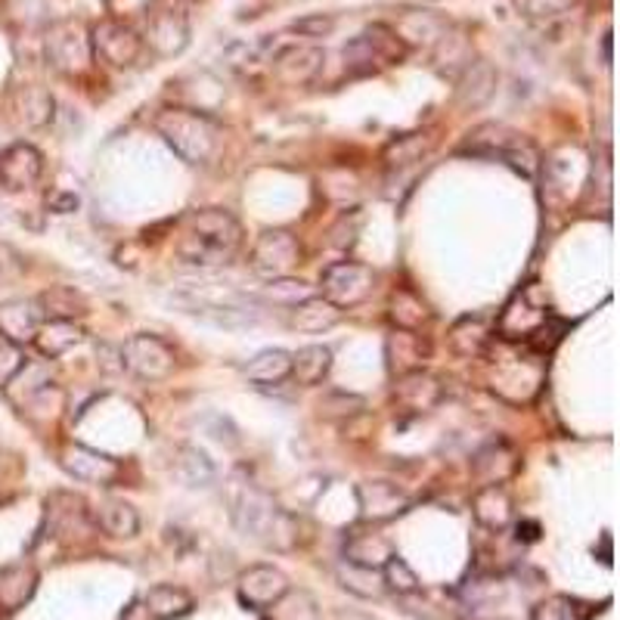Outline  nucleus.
Instances as JSON below:
<instances>
[{
  "mask_svg": "<svg viewBox=\"0 0 620 620\" xmlns=\"http://www.w3.org/2000/svg\"><path fill=\"white\" fill-rule=\"evenodd\" d=\"M242 249V227L224 208L190 212L180 220L175 252L193 267H227Z\"/></svg>",
  "mask_w": 620,
  "mask_h": 620,
  "instance_id": "obj_1",
  "label": "nucleus"
},
{
  "mask_svg": "<svg viewBox=\"0 0 620 620\" xmlns=\"http://www.w3.org/2000/svg\"><path fill=\"white\" fill-rule=\"evenodd\" d=\"M233 524L246 537L264 542V546H276V549H289L298 537V527L291 522V515H286L279 505L273 503V497H267L258 487H246L239 493L236 509H233Z\"/></svg>",
  "mask_w": 620,
  "mask_h": 620,
  "instance_id": "obj_2",
  "label": "nucleus"
},
{
  "mask_svg": "<svg viewBox=\"0 0 620 620\" xmlns=\"http://www.w3.org/2000/svg\"><path fill=\"white\" fill-rule=\"evenodd\" d=\"M155 131L190 165H205L217 146V128L193 109H165L155 116Z\"/></svg>",
  "mask_w": 620,
  "mask_h": 620,
  "instance_id": "obj_3",
  "label": "nucleus"
},
{
  "mask_svg": "<svg viewBox=\"0 0 620 620\" xmlns=\"http://www.w3.org/2000/svg\"><path fill=\"white\" fill-rule=\"evenodd\" d=\"M542 360L540 354H534L530 348L522 350H505L500 354L493 363H490V388L512 401V404H522V401H530L537 394V388L542 382Z\"/></svg>",
  "mask_w": 620,
  "mask_h": 620,
  "instance_id": "obj_4",
  "label": "nucleus"
},
{
  "mask_svg": "<svg viewBox=\"0 0 620 620\" xmlns=\"http://www.w3.org/2000/svg\"><path fill=\"white\" fill-rule=\"evenodd\" d=\"M407 53V40L401 38L394 28L375 22V25H369L363 35L348 40V47H345V65H348L354 75H369V72H379V69H385V65L404 62Z\"/></svg>",
  "mask_w": 620,
  "mask_h": 620,
  "instance_id": "obj_5",
  "label": "nucleus"
},
{
  "mask_svg": "<svg viewBox=\"0 0 620 620\" xmlns=\"http://www.w3.org/2000/svg\"><path fill=\"white\" fill-rule=\"evenodd\" d=\"M549 317H552V310L546 301V291L540 289V283H530L522 291H515L512 301L503 308L497 320V335L505 345H524Z\"/></svg>",
  "mask_w": 620,
  "mask_h": 620,
  "instance_id": "obj_6",
  "label": "nucleus"
},
{
  "mask_svg": "<svg viewBox=\"0 0 620 620\" xmlns=\"http://www.w3.org/2000/svg\"><path fill=\"white\" fill-rule=\"evenodd\" d=\"M372 286H375V273L360 261H338V264L326 267L323 279H320L323 298L332 301L338 310L363 305L372 295Z\"/></svg>",
  "mask_w": 620,
  "mask_h": 620,
  "instance_id": "obj_7",
  "label": "nucleus"
},
{
  "mask_svg": "<svg viewBox=\"0 0 620 620\" xmlns=\"http://www.w3.org/2000/svg\"><path fill=\"white\" fill-rule=\"evenodd\" d=\"M301 261L298 239L289 230H264L252 249V271L264 279L289 276Z\"/></svg>",
  "mask_w": 620,
  "mask_h": 620,
  "instance_id": "obj_8",
  "label": "nucleus"
},
{
  "mask_svg": "<svg viewBox=\"0 0 620 620\" xmlns=\"http://www.w3.org/2000/svg\"><path fill=\"white\" fill-rule=\"evenodd\" d=\"M121 367L146 382H162L175 372V350L158 335H134L121 348Z\"/></svg>",
  "mask_w": 620,
  "mask_h": 620,
  "instance_id": "obj_9",
  "label": "nucleus"
},
{
  "mask_svg": "<svg viewBox=\"0 0 620 620\" xmlns=\"http://www.w3.org/2000/svg\"><path fill=\"white\" fill-rule=\"evenodd\" d=\"M91 53H97L112 69H128L143 53V38L136 35L131 25H124V22L106 20L94 28Z\"/></svg>",
  "mask_w": 620,
  "mask_h": 620,
  "instance_id": "obj_10",
  "label": "nucleus"
},
{
  "mask_svg": "<svg viewBox=\"0 0 620 620\" xmlns=\"http://www.w3.org/2000/svg\"><path fill=\"white\" fill-rule=\"evenodd\" d=\"M47 59L62 75H78L91 62V40L84 38L78 22H59L47 35Z\"/></svg>",
  "mask_w": 620,
  "mask_h": 620,
  "instance_id": "obj_11",
  "label": "nucleus"
},
{
  "mask_svg": "<svg viewBox=\"0 0 620 620\" xmlns=\"http://www.w3.org/2000/svg\"><path fill=\"white\" fill-rule=\"evenodd\" d=\"M289 593V577L273 564H254L239 574V601L252 611H267Z\"/></svg>",
  "mask_w": 620,
  "mask_h": 620,
  "instance_id": "obj_12",
  "label": "nucleus"
},
{
  "mask_svg": "<svg viewBox=\"0 0 620 620\" xmlns=\"http://www.w3.org/2000/svg\"><path fill=\"white\" fill-rule=\"evenodd\" d=\"M177 308H183V313H193V317H202L214 326H246V323H254V313L249 310L246 301H236V298H224V301H212L199 291L187 289L171 295Z\"/></svg>",
  "mask_w": 620,
  "mask_h": 620,
  "instance_id": "obj_13",
  "label": "nucleus"
},
{
  "mask_svg": "<svg viewBox=\"0 0 620 620\" xmlns=\"http://www.w3.org/2000/svg\"><path fill=\"white\" fill-rule=\"evenodd\" d=\"M444 394L446 391L441 379L426 372V369L397 375V382H394V404L404 413H428L444 401Z\"/></svg>",
  "mask_w": 620,
  "mask_h": 620,
  "instance_id": "obj_14",
  "label": "nucleus"
},
{
  "mask_svg": "<svg viewBox=\"0 0 620 620\" xmlns=\"http://www.w3.org/2000/svg\"><path fill=\"white\" fill-rule=\"evenodd\" d=\"M59 465H62L75 481H84V485H109V481H116L118 478L116 460L84 444L65 446L62 456H59Z\"/></svg>",
  "mask_w": 620,
  "mask_h": 620,
  "instance_id": "obj_15",
  "label": "nucleus"
},
{
  "mask_svg": "<svg viewBox=\"0 0 620 620\" xmlns=\"http://www.w3.org/2000/svg\"><path fill=\"white\" fill-rule=\"evenodd\" d=\"M264 50H271V62L276 69V75L289 84H301L310 81L323 69V50L320 47H310V44H283V47H271L264 40Z\"/></svg>",
  "mask_w": 620,
  "mask_h": 620,
  "instance_id": "obj_16",
  "label": "nucleus"
},
{
  "mask_svg": "<svg viewBox=\"0 0 620 620\" xmlns=\"http://www.w3.org/2000/svg\"><path fill=\"white\" fill-rule=\"evenodd\" d=\"M44 155L32 143H13L0 153V187L3 190H28L40 180Z\"/></svg>",
  "mask_w": 620,
  "mask_h": 620,
  "instance_id": "obj_17",
  "label": "nucleus"
},
{
  "mask_svg": "<svg viewBox=\"0 0 620 620\" xmlns=\"http://www.w3.org/2000/svg\"><path fill=\"white\" fill-rule=\"evenodd\" d=\"M40 323H44V310L38 298H16V301L0 305V338H7L10 345L32 342Z\"/></svg>",
  "mask_w": 620,
  "mask_h": 620,
  "instance_id": "obj_18",
  "label": "nucleus"
},
{
  "mask_svg": "<svg viewBox=\"0 0 620 620\" xmlns=\"http://www.w3.org/2000/svg\"><path fill=\"white\" fill-rule=\"evenodd\" d=\"M357 503L363 522H388L394 515H401L409 505L407 493L391 481H367L357 487Z\"/></svg>",
  "mask_w": 620,
  "mask_h": 620,
  "instance_id": "obj_19",
  "label": "nucleus"
},
{
  "mask_svg": "<svg viewBox=\"0 0 620 620\" xmlns=\"http://www.w3.org/2000/svg\"><path fill=\"white\" fill-rule=\"evenodd\" d=\"M385 357L391 372L407 375V372H416V369L426 367V360L431 357V345L419 332L394 330L385 342Z\"/></svg>",
  "mask_w": 620,
  "mask_h": 620,
  "instance_id": "obj_20",
  "label": "nucleus"
},
{
  "mask_svg": "<svg viewBox=\"0 0 620 620\" xmlns=\"http://www.w3.org/2000/svg\"><path fill=\"white\" fill-rule=\"evenodd\" d=\"M187 20L175 13V10H158L150 16V25H146V44L153 47L158 57H175L187 47Z\"/></svg>",
  "mask_w": 620,
  "mask_h": 620,
  "instance_id": "obj_21",
  "label": "nucleus"
},
{
  "mask_svg": "<svg viewBox=\"0 0 620 620\" xmlns=\"http://www.w3.org/2000/svg\"><path fill=\"white\" fill-rule=\"evenodd\" d=\"M472 472L481 485H503L518 472V453L505 441H493V444H487L485 450L475 453Z\"/></svg>",
  "mask_w": 620,
  "mask_h": 620,
  "instance_id": "obj_22",
  "label": "nucleus"
},
{
  "mask_svg": "<svg viewBox=\"0 0 620 620\" xmlns=\"http://www.w3.org/2000/svg\"><path fill=\"white\" fill-rule=\"evenodd\" d=\"M472 515H475V522L487 527V530H505L509 524H512V515H515V509H512V497H509V490L503 485H485L478 493H475V500H472Z\"/></svg>",
  "mask_w": 620,
  "mask_h": 620,
  "instance_id": "obj_23",
  "label": "nucleus"
},
{
  "mask_svg": "<svg viewBox=\"0 0 620 620\" xmlns=\"http://www.w3.org/2000/svg\"><path fill=\"white\" fill-rule=\"evenodd\" d=\"M497 81H500V75H497V69L490 62H468L460 81H456L460 106H465V109L485 106L487 99L493 97V91H497Z\"/></svg>",
  "mask_w": 620,
  "mask_h": 620,
  "instance_id": "obj_24",
  "label": "nucleus"
},
{
  "mask_svg": "<svg viewBox=\"0 0 620 620\" xmlns=\"http://www.w3.org/2000/svg\"><path fill=\"white\" fill-rule=\"evenodd\" d=\"M394 556V542L388 540L385 534H350L345 540V562L357 564V568H369V571H379L382 564Z\"/></svg>",
  "mask_w": 620,
  "mask_h": 620,
  "instance_id": "obj_25",
  "label": "nucleus"
},
{
  "mask_svg": "<svg viewBox=\"0 0 620 620\" xmlns=\"http://www.w3.org/2000/svg\"><path fill=\"white\" fill-rule=\"evenodd\" d=\"M342 310L335 308L332 301H326L323 295H310L305 301L291 305V330L298 332H326L332 326H338Z\"/></svg>",
  "mask_w": 620,
  "mask_h": 620,
  "instance_id": "obj_26",
  "label": "nucleus"
},
{
  "mask_svg": "<svg viewBox=\"0 0 620 620\" xmlns=\"http://www.w3.org/2000/svg\"><path fill=\"white\" fill-rule=\"evenodd\" d=\"M146 611H150V618L153 620H177V618H187L190 611H193V596L183 589V586H175V583H158L153 586L150 593H146Z\"/></svg>",
  "mask_w": 620,
  "mask_h": 620,
  "instance_id": "obj_27",
  "label": "nucleus"
},
{
  "mask_svg": "<svg viewBox=\"0 0 620 620\" xmlns=\"http://www.w3.org/2000/svg\"><path fill=\"white\" fill-rule=\"evenodd\" d=\"M332 369V348L326 345H305L291 354V375L298 385L313 388L320 385Z\"/></svg>",
  "mask_w": 620,
  "mask_h": 620,
  "instance_id": "obj_28",
  "label": "nucleus"
},
{
  "mask_svg": "<svg viewBox=\"0 0 620 620\" xmlns=\"http://www.w3.org/2000/svg\"><path fill=\"white\" fill-rule=\"evenodd\" d=\"M171 472L180 485L187 487H208L214 481V463L199 450V446H177L171 456Z\"/></svg>",
  "mask_w": 620,
  "mask_h": 620,
  "instance_id": "obj_29",
  "label": "nucleus"
},
{
  "mask_svg": "<svg viewBox=\"0 0 620 620\" xmlns=\"http://www.w3.org/2000/svg\"><path fill=\"white\" fill-rule=\"evenodd\" d=\"M388 317H391L394 330H407V332H422V326L431 323V310H428L426 301H422L413 289H397L391 295Z\"/></svg>",
  "mask_w": 620,
  "mask_h": 620,
  "instance_id": "obj_30",
  "label": "nucleus"
},
{
  "mask_svg": "<svg viewBox=\"0 0 620 620\" xmlns=\"http://www.w3.org/2000/svg\"><path fill=\"white\" fill-rule=\"evenodd\" d=\"M81 326H78L75 320H44L40 323V330L35 332V338H32V345L44 354V357H59V354H65L69 348H75L78 342H81Z\"/></svg>",
  "mask_w": 620,
  "mask_h": 620,
  "instance_id": "obj_31",
  "label": "nucleus"
},
{
  "mask_svg": "<svg viewBox=\"0 0 620 620\" xmlns=\"http://www.w3.org/2000/svg\"><path fill=\"white\" fill-rule=\"evenodd\" d=\"M38 586V574L32 564H13L7 571H0V608L16 611L25 601L32 599Z\"/></svg>",
  "mask_w": 620,
  "mask_h": 620,
  "instance_id": "obj_32",
  "label": "nucleus"
},
{
  "mask_svg": "<svg viewBox=\"0 0 620 620\" xmlns=\"http://www.w3.org/2000/svg\"><path fill=\"white\" fill-rule=\"evenodd\" d=\"M246 375L258 385H279L291 375V354L283 348L258 350L246 363Z\"/></svg>",
  "mask_w": 620,
  "mask_h": 620,
  "instance_id": "obj_33",
  "label": "nucleus"
},
{
  "mask_svg": "<svg viewBox=\"0 0 620 620\" xmlns=\"http://www.w3.org/2000/svg\"><path fill=\"white\" fill-rule=\"evenodd\" d=\"M94 518L109 537H118V540L134 537L140 530V515H136L134 505L124 503V500H103L94 512Z\"/></svg>",
  "mask_w": 620,
  "mask_h": 620,
  "instance_id": "obj_34",
  "label": "nucleus"
},
{
  "mask_svg": "<svg viewBox=\"0 0 620 620\" xmlns=\"http://www.w3.org/2000/svg\"><path fill=\"white\" fill-rule=\"evenodd\" d=\"M487 342H490V330H487V323L481 317H463L453 332H450V345L456 354H463V357H478V354H485Z\"/></svg>",
  "mask_w": 620,
  "mask_h": 620,
  "instance_id": "obj_35",
  "label": "nucleus"
},
{
  "mask_svg": "<svg viewBox=\"0 0 620 620\" xmlns=\"http://www.w3.org/2000/svg\"><path fill=\"white\" fill-rule=\"evenodd\" d=\"M431 146H434V136L426 134L394 136V140L385 146V162L391 168H407V165L422 162V155H428Z\"/></svg>",
  "mask_w": 620,
  "mask_h": 620,
  "instance_id": "obj_36",
  "label": "nucleus"
},
{
  "mask_svg": "<svg viewBox=\"0 0 620 620\" xmlns=\"http://www.w3.org/2000/svg\"><path fill=\"white\" fill-rule=\"evenodd\" d=\"M16 109L25 124L32 128H40L53 118V97L44 91V87H25L16 99Z\"/></svg>",
  "mask_w": 620,
  "mask_h": 620,
  "instance_id": "obj_37",
  "label": "nucleus"
},
{
  "mask_svg": "<svg viewBox=\"0 0 620 620\" xmlns=\"http://www.w3.org/2000/svg\"><path fill=\"white\" fill-rule=\"evenodd\" d=\"M379 574H382V583H385V589L391 593H397V596H409V593H416L419 589V577H416V571L409 568L397 552L388 559L382 568H379Z\"/></svg>",
  "mask_w": 620,
  "mask_h": 620,
  "instance_id": "obj_38",
  "label": "nucleus"
},
{
  "mask_svg": "<svg viewBox=\"0 0 620 620\" xmlns=\"http://www.w3.org/2000/svg\"><path fill=\"white\" fill-rule=\"evenodd\" d=\"M267 611H271V620H320L317 601L310 599L308 593H291V589Z\"/></svg>",
  "mask_w": 620,
  "mask_h": 620,
  "instance_id": "obj_39",
  "label": "nucleus"
},
{
  "mask_svg": "<svg viewBox=\"0 0 620 620\" xmlns=\"http://www.w3.org/2000/svg\"><path fill=\"white\" fill-rule=\"evenodd\" d=\"M40 310H44V320H75V313H81L75 291L69 289H53L38 298Z\"/></svg>",
  "mask_w": 620,
  "mask_h": 620,
  "instance_id": "obj_40",
  "label": "nucleus"
},
{
  "mask_svg": "<svg viewBox=\"0 0 620 620\" xmlns=\"http://www.w3.org/2000/svg\"><path fill=\"white\" fill-rule=\"evenodd\" d=\"M530 620H577V605L568 596H549L534 608Z\"/></svg>",
  "mask_w": 620,
  "mask_h": 620,
  "instance_id": "obj_41",
  "label": "nucleus"
},
{
  "mask_svg": "<svg viewBox=\"0 0 620 620\" xmlns=\"http://www.w3.org/2000/svg\"><path fill=\"white\" fill-rule=\"evenodd\" d=\"M25 369L20 345H10L7 338H0V388H7Z\"/></svg>",
  "mask_w": 620,
  "mask_h": 620,
  "instance_id": "obj_42",
  "label": "nucleus"
},
{
  "mask_svg": "<svg viewBox=\"0 0 620 620\" xmlns=\"http://www.w3.org/2000/svg\"><path fill=\"white\" fill-rule=\"evenodd\" d=\"M518 7L530 20H556L574 7V0H518Z\"/></svg>",
  "mask_w": 620,
  "mask_h": 620,
  "instance_id": "obj_43",
  "label": "nucleus"
},
{
  "mask_svg": "<svg viewBox=\"0 0 620 620\" xmlns=\"http://www.w3.org/2000/svg\"><path fill=\"white\" fill-rule=\"evenodd\" d=\"M267 291H271L273 301H286V298H289V305H298V301L310 298V289L301 279L295 283V279H286V276H283V279H271V289Z\"/></svg>",
  "mask_w": 620,
  "mask_h": 620,
  "instance_id": "obj_44",
  "label": "nucleus"
},
{
  "mask_svg": "<svg viewBox=\"0 0 620 620\" xmlns=\"http://www.w3.org/2000/svg\"><path fill=\"white\" fill-rule=\"evenodd\" d=\"M295 32H298V35H308V38H323L326 32H332V20H323V16H317V20H301L295 22Z\"/></svg>",
  "mask_w": 620,
  "mask_h": 620,
  "instance_id": "obj_45",
  "label": "nucleus"
},
{
  "mask_svg": "<svg viewBox=\"0 0 620 620\" xmlns=\"http://www.w3.org/2000/svg\"><path fill=\"white\" fill-rule=\"evenodd\" d=\"M540 537V527L534 522H527V524H518V540H524V542H534Z\"/></svg>",
  "mask_w": 620,
  "mask_h": 620,
  "instance_id": "obj_46",
  "label": "nucleus"
},
{
  "mask_svg": "<svg viewBox=\"0 0 620 620\" xmlns=\"http://www.w3.org/2000/svg\"><path fill=\"white\" fill-rule=\"evenodd\" d=\"M121 620H153L150 618V611H146V605H140V601H134L128 611H124V618Z\"/></svg>",
  "mask_w": 620,
  "mask_h": 620,
  "instance_id": "obj_47",
  "label": "nucleus"
}]
</instances>
